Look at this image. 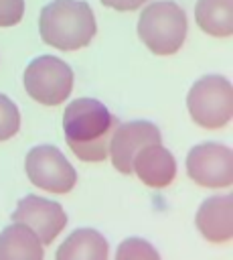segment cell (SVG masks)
Returning <instances> with one entry per match:
<instances>
[{"mask_svg": "<svg viewBox=\"0 0 233 260\" xmlns=\"http://www.w3.org/2000/svg\"><path fill=\"white\" fill-rule=\"evenodd\" d=\"M120 120L97 100H73L63 114L67 146L85 162H99L109 154V140Z\"/></svg>", "mask_w": 233, "mask_h": 260, "instance_id": "cell-1", "label": "cell"}, {"mask_svg": "<svg viewBox=\"0 0 233 260\" xmlns=\"http://www.w3.org/2000/svg\"><path fill=\"white\" fill-rule=\"evenodd\" d=\"M38 30L47 45L59 51H77L95 37V16L83 0H53L41 10Z\"/></svg>", "mask_w": 233, "mask_h": 260, "instance_id": "cell-2", "label": "cell"}, {"mask_svg": "<svg viewBox=\"0 0 233 260\" xmlns=\"http://www.w3.org/2000/svg\"><path fill=\"white\" fill-rule=\"evenodd\" d=\"M188 32L184 10L172 0L152 2L138 20L140 41L156 55H174Z\"/></svg>", "mask_w": 233, "mask_h": 260, "instance_id": "cell-3", "label": "cell"}, {"mask_svg": "<svg viewBox=\"0 0 233 260\" xmlns=\"http://www.w3.org/2000/svg\"><path fill=\"white\" fill-rule=\"evenodd\" d=\"M188 114L205 130H219L233 114V89L227 77L205 75L192 83L186 98Z\"/></svg>", "mask_w": 233, "mask_h": 260, "instance_id": "cell-4", "label": "cell"}, {"mask_svg": "<svg viewBox=\"0 0 233 260\" xmlns=\"http://www.w3.org/2000/svg\"><path fill=\"white\" fill-rule=\"evenodd\" d=\"M24 89L43 106H59L71 95L73 71L59 57H36L24 71Z\"/></svg>", "mask_w": 233, "mask_h": 260, "instance_id": "cell-5", "label": "cell"}, {"mask_svg": "<svg viewBox=\"0 0 233 260\" xmlns=\"http://www.w3.org/2000/svg\"><path fill=\"white\" fill-rule=\"evenodd\" d=\"M24 171L30 183L47 193L65 195L77 183V173L65 154L51 144L34 146L24 160Z\"/></svg>", "mask_w": 233, "mask_h": 260, "instance_id": "cell-6", "label": "cell"}, {"mask_svg": "<svg viewBox=\"0 0 233 260\" xmlns=\"http://www.w3.org/2000/svg\"><path fill=\"white\" fill-rule=\"evenodd\" d=\"M188 177L207 189H223L233 181V154L231 148L219 142H203L188 150L186 156Z\"/></svg>", "mask_w": 233, "mask_h": 260, "instance_id": "cell-7", "label": "cell"}, {"mask_svg": "<svg viewBox=\"0 0 233 260\" xmlns=\"http://www.w3.org/2000/svg\"><path fill=\"white\" fill-rule=\"evenodd\" d=\"M12 219L28 228L41 240L43 246L55 242V238L67 225V213L61 207V203L38 197V195L22 197L12 213Z\"/></svg>", "mask_w": 233, "mask_h": 260, "instance_id": "cell-8", "label": "cell"}, {"mask_svg": "<svg viewBox=\"0 0 233 260\" xmlns=\"http://www.w3.org/2000/svg\"><path fill=\"white\" fill-rule=\"evenodd\" d=\"M148 144H162L160 130L146 120H134L118 124L109 140V156L115 171L130 175L136 154Z\"/></svg>", "mask_w": 233, "mask_h": 260, "instance_id": "cell-9", "label": "cell"}, {"mask_svg": "<svg viewBox=\"0 0 233 260\" xmlns=\"http://www.w3.org/2000/svg\"><path fill=\"white\" fill-rule=\"evenodd\" d=\"M199 234L213 244H225L233 236V197L231 193L205 199L195 215Z\"/></svg>", "mask_w": 233, "mask_h": 260, "instance_id": "cell-10", "label": "cell"}, {"mask_svg": "<svg viewBox=\"0 0 233 260\" xmlns=\"http://www.w3.org/2000/svg\"><path fill=\"white\" fill-rule=\"evenodd\" d=\"M132 173H136L144 185L152 189H164L176 177V160L162 144H148L136 154Z\"/></svg>", "mask_w": 233, "mask_h": 260, "instance_id": "cell-11", "label": "cell"}, {"mask_svg": "<svg viewBox=\"0 0 233 260\" xmlns=\"http://www.w3.org/2000/svg\"><path fill=\"white\" fill-rule=\"evenodd\" d=\"M55 260H109V244L97 230L79 228L61 242Z\"/></svg>", "mask_w": 233, "mask_h": 260, "instance_id": "cell-12", "label": "cell"}, {"mask_svg": "<svg viewBox=\"0 0 233 260\" xmlns=\"http://www.w3.org/2000/svg\"><path fill=\"white\" fill-rule=\"evenodd\" d=\"M0 260H45V246L22 223H10L0 232Z\"/></svg>", "mask_w": 233, "mask_h": 260, "instance_id": "cell-13", "label": "cell"}, {"mask_svg": "<svg viewBox=\"0 0 233 260\" xmlns=\"http://www.w3.org/2000/svg\"><path fill=\"white\" fill-rule=\"evenodd\" d=\"M195 16L211 37H231L233 32V0H199Z\"/></svg>", "mask_w": 233, "mask_h": 260, "instance_id": "cell-14", "label": "cell"}, {"mask_svg": "<svg viewBox=\"0 0 233 260\" xmlns=\"http://www.w3.org/2000/svg\"><path fill=\"white\" fill-rule=\"evenodd\" d=\"M113 260H162L158 250L144 238H126L120 242Z\"/></svg>", "mask_w": 233, "mask_h": 260, "instance_id": "cell-15", "label": "cell"}, {"mask_svg": "<svg viewBox=\"0 0 233 260\" xmlns=\"http://www.w3.org/2000/svg\"><path fill=\"white\" fill-rule=\"evenodd\" d=\"M20 128V114L16 104L0 93V142L10 140Z\"/></svg>", "mask_w": 233, "mask_h": 260, "instance_id": "cell-16", "label": "cell"}, {"mask_svg": "<svg viewBox=\"0 0 233 260\" xmlns=\"http://www.w3.org/2000/svg\"><path fill=\"white\" fill-rule=\"evenodd\" d=\"M24 16V0H0V26H14Z\"/></svg>", "mask_w": 233, "mask_h": 260, "instance_id": "cell-17", "label": "cell"}, {"mask_svg": "<svg viewBox=\"0 0 233 260\" xmlns=\"http://www.w3.org/2000/svg\"><path fill=\"white\" fill-rule=\"evenodd\" d=\"M101 4L109 6V8H115V10H122V12H128V10H136L140 8L144 2L148 0H99Z\"/></svg>", "mask_w": 233, "mask_h": 260, "instance_id": "cell-18", "label": "cell"}]
</instances>
